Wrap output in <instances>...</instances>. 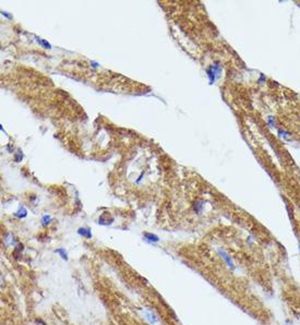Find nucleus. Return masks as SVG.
<instances>
[{
  "label": "nucleus",
  "mask_w": 300,
  "mask_h": 325,
  "mask_svg": "<svg viewBox=\"0 0 300 325\" xmlns=\"http://www.w3.org/2000/svg\"><path fill=\"white\" fill-rule=\"evenodd\" d=\"M145 314H146V317H148V320L151 322L152 324H155L156 322H157V317H156L154 313L150 312V311H146V312H145Z\"/></svg>",
  "instance_id": "nucleus-6"
},
{
  "label": "nucleus",
  "mask_w": 300,
  "mask_h": 325,
  "mask_svg": "<svg viewBox=\"0 0 300 325\" xmlns=\"http://www.w3.org/2000/svg\"><path fill=\"white\" fill-rule=\"evenodd\" d=\"M144 238L148 239L150 242H157L160 240L158 236H156L154 234H150V232H144Z\"/></svg>",
  "instance_id": "nucleus-5"
},
{
  "label": "nucleus",
  "mask_w": 300,
  "mask_h": 325,
  "mask_svg": "<svg viewBox=\"0 0 300 325\" xmlns=\"http://www.w3.org/2000/svg\"><path fill=\"white\" fill-rule=\"evenodd\" d=\"M23 250V244H19L16 247V250H14V253H13V256L16 258V260H19V255H21V251Z\"/></svg>",
  "instance_id": "nucleus-7"
},
{
  "label": "nucleus",
  "mask_w": 300,
  "mask_h": 325,
  "mask_svg": "<svg viewBox=\"0 0 300 325\" xmlns=\"http://www.w3.org/2000/svg\"><path fill=\"white\" fill-rule=\"evenodd\" d=\"M55 253H58L60 255V258L62 259L64 261H68V253H67V251L64 249V248H59V249H56L55 250Z\"/></svg>",
  "instance_id": "nucleus-3"
},
{
  "label": "nucleus",
  "mask_w": 300,
  "mask_h": 325,
  "mask_svg": "<svg viewBox=\"0 0 300 325\" xmlns=\"http://www.w3.org/2000/svg\"><path fill=\"white\" fill-rule=\"evenodd\" d=\"M105 215H102L100 217V219H98V223H100V225H105V226H107V225H110L112 222H114V218L112 217H109V218H104Z\"/></svg>",
  "instance_id": "nucleus-4"
},
{
  "label": "nucleus",
  "mask_w": 300,
  "mask_h": 325,
  "mask_svg": "<svg viewBox=\"0 0 300 325\" xmlns=\"http://www.w3.org/2000/svg\"><path fill=\"white\" fill-rule=\"evenodd\" d=\"M50 222H52V217H50L49 215H44V216L42 217V224H43V226L46 227Z\"/></svg>",
  "instance_id": "nucleus-8"
},
{
  "label": "nucleus",
  "mask_w": 300,
  "mask_h": 325,
  "mask_svg": "<svg viewBox=\"0 0 300 325\" xmlns=\"http://www.w3.org/2000/svg\"><path fill=\"white\" fill-rule=\"evenodd\" d=\"M218 253H220V255L222 256V258L224 259V261L226 262V264H227L228 267H229L232 271L235 270V264H234L232 260L230 259V256H229V255H228L225 251H223V250H218Z\"/></svg>",
  "instance_id": "nucleus-1"
},
{
  "label": "nucleus",
  "mask_w": 300,
  "mask_h": 325,
  "mask_svg": "<svg viewBox=\"0 0 300 325\" xmlns=\"http://www.w3.org/2000/svg\"><path fill=\"white\" fill-rule=\"evenodd\" d=\"M28 215V213H26V210L24 208V207H21L20 211H19V213H16V216L19 218H23L25 217Z\"/></svg>",
  "instance_id": "nucleus-9"
},
{
  "label": "nucleus",
  "mask_w": 300,
  "mask_h": 325,
  "mask_svg": "<svg viewBox=\"0 0 300 325\" xmlns=\"http://www.w3.org/2000/svg\"><path fill=\"white\" fill-rule=\"evenodd\" d=\"M40 44H43V45H44V47L50 48V45H49V43H47L46 40H40Z\"/></svg>",
  "instance_id": "nucleus-10"
},
{
  "label": "nucleus",
  "mask_w": 300,
  "mask_h": 325,
  "mask_svg": "<svg viewBox=\"0 0 300 325\" xmlns=\"http://www.w3.org/2000/svg\"><path fill=\"white\" fill-rule=\"evenodd\" d=\"M78 234L80 236H83L86 239H91L92 238V232H91V229L90 228H79L78 229Z\"/></svg>",
  "instance_id": "nucleus-2"
}]
</instances>
